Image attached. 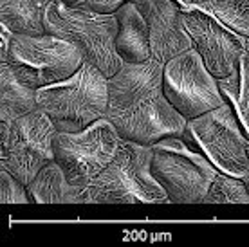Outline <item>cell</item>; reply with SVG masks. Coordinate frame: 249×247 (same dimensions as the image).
Wrapping results in <instances>:
<instances>
[{
  "label": "cell",
  "mask_w": 249,
  "mask_h": 247,
  "mask_svg": "<svg viewBox=\"0 0 249 247\" xmlns=\"http://www.w3.org/2000/svg\"><path fill=\"white\" fill-rule=\"evenodd\" d=\"M182 139L202 152L218 172L238 179L249 172V137L230 101L190 119Z\"/></svg>",
  "instance_id": "cell-7"
},
{
  "label": "cell",
  "mask_w": 249,
  "mask_h": 247,
  "mask_svg": "<svg viewBox=\"0 0 249 247\" xmlns=\"http://www.w3.org/2000/svg\"><path fill=\"white\" fill-rule=\"evenodd\" d=\"M36 108L51 118L56 132H80L105 118L108 78L92 63L83 62L69 80L36 90Z\"/></svg>",
  "instance_id": "cell-4"
},
{
  "label": "cell",
  "mask_w": 249,
  "mask_h": 247,
  "mask_svg": "<svg viewBox=\"0 0 249 247\" xmlns=\"http://www.w3.org/2000/svg\"><path fill=\"white\" fill-rule=\"evenodd\" d=\"M218 87L224 94L226 101H230L238 121L242 124L246 136L249 137V53L246 51L240 58L233 74L224 80H218Z\"/></svg>",
  "instance_id": "cell-17"
},
{
  "label": "cell",
  "mask_w": 249,
  "mask_h": 247,
  "mask_svg": "<svg viewBox=\"0 0 249 247\" xmlns=\"http://www.w3.org/2000/svg\"><path fill=\"white\" fill-rule=\"evenodd\" d=\"M4 62L33 88H42L69 80L83 65V54L74 45L54 35L13 33Z\"/></svg>",
  "instance_id": "cell-6"
},
{
  "label": "cell",
  "mask_w": 249,
  "mask_h": 247,
  "mask_svg": "<svg viewBox=\"0 0 249 247\" xmlns=\"http://www.w3.org/2000/svg\"><path fill=\"white\" fill-rule=\"evenodd\" d=\"M45 31L63 38L83 54V60L92 63L112 78L124 62L116 49L119 22L116 13L94 11L89 6H67L62 0H53L45 11Z\"/></svg>",
  "instance_id": "cell-3"
},
{
  "label": "cell",
  "mask_w": 249,
  "mask_h": 247,
  "mask_svg": "<svg viewBox=\"0 0 249 247\" xmlns=\"http://www.w3.org/2000/svg\"><path fill=\"white\" fill-rule=\"evenodd\" d=\"M63 4H67V6H83L87 0H62Z\"/></svg>",
  "instance_id": "cell-23"
},
{
  "label": "cell",
  "mask_w": 249,
  "mask_h": 247,
  "mask_svg": "<svg viewBox=\"0 0 249 247\" xmlns=\"http://www.w3.org/2000/svg\"><path fill=\"white\" fill-rule=\"evenodd\" d=\"M152 144L121 139L110 164L83 188V204H172L152 175Z\"/></svg>",
  "instance_id": "cell-2"
},
{
  "label": "cell",
  "mask_w": 249,
  "mask_h": 247,
  "mask_svg": "<svg viewBox=\"0 0 249 247\" xmlns=\"http://www.w3.org/2000/svg\"><path fill=\"white\" fill-rule=\"evenodd\" d=\"M126 2H132V0H87L85 6H89L90 9H94V11L112 15V13L118 11L123 4H126Z\"/></svg>",
  "instance_id": "cell-21"
},
{
  "label": "cell",
  "mask_w": 249,
  "mask_h": 247,
  "mask_svg": "<svg viewBox=\"0 0 249 247\" xmlns=\"http://www.w3.org/2000/svg\"><path fill=\"white\" fill-rule=\"evenodd\" d=\"M248 152H249V146H248ZM244 182H246V186H248V190H249V172L244 175Z\"/></svg>",
  "instance_id": "cell-24"
},
{
  "label": "cell",
  "mask_w": 249,
  "mask_h": 247,
  "mask_svg": "<svg viewBox=\"0 0 249 247\" xmlns=\"http://www.w3.org/2000/svg\"><path fill=\"white\" fill-rule=\"evenodd\" d=\"M162 88L172 105L190 121L226 103L218 80L200 54L190 49L164 63Z\"/></svg>",
  "instance_id": "cell-10"
},
{
  "label": "cell",
  "mask_w": 249,
  "mask_h": 247,
  "mask_svg": "<svg viewBox=\"0 0 249 247\" xmlns=\"http://www.w3.org/2000/svg\"><path fill=\"white\" fill-rule=\"evenodd\" d=\"M0 202L2 204H29L27 186L2 168L0 172Z\"/></svg>",
  "instance_id": "cell-20"
},
{
  "label": "cell",
  "mask_w": 249,
  "mask_h": 247,
  "mask_svg": "<svg viewBox=\"0 0 249 247\" xmlns=\"http://www.w3.org/2000/svg\"><path fill=\"white\" fill-rule=\"evenodd\" d=\"M29 198L35 204H83V188L71 184L56 161L45 164L27 184Z\"/></svg>",
  "instance_id": "cell-14"
},
{
  "label": "cell",
  "mask_w": 249,
  "mask_h": 247,
  "mask_svg": "<svg viewBox=\"0 0 249 247\" xmlns=\"http://www.w3.org/2000/svg\"><path fill=\"white\" fill-rule=\"evenodd\" d=\"M119 31L116 38V49L124 63H144L152 60L148 27L143 13L132 2H126L116 11Z\"/></svg>",
  "instance_id": "cell-13"
},
{
  "label": "cell",
  "mask_w": 249,
  "mask_h": 247,
  "mask_svg": "<svg viewBox=\"0 0 249 247\" xmlns=\"http://www.w3.org/2000/svg\"><path fill=\"white\" fill-rule=\"evenodd\" d=\"M148 27L152 58L161 63L192 49V40L181 20L182 7L175 0H134Z\"/></svg>",
  "instance_id": "cell-12"
},
{
  "label": "cell",
  "mask_w": 249,
  "mask_h": 247,
  "mask_svg": "<svg viewBox=\"0 0 249 247\" xmlns=\"http://www.w3.org/2000/svg\"><path fill=\"white\" fill-rule=\"evenodd\" d=\"M54 134L51 118L38 108L15 119L9 130L2 132V168L27 186L45 164L54 161Z\"/></svg>",
  "instance_id": "cell-9"
},
{
  "label": "cell",
  "mask_w": 249,
  "mask_h": 247,
  "mask_svg": "<svg viewBox=\"0 0 249 247\" xmlns=\"http://www.w3.org/2000/svg\"><path fill=\"white\" fill-rule=\"evenodd\" d=\"M53 0H0V20L11 33L45 35V11Z\"/></svg>",
  "instance_id": "cell-16"
},
{
  "label": "cell",
  "mask_w": 249,
  "mask_h": 247,
  "mask_svg": "<svg viewBox=\"0 0 249 247\" xmlns=\"http://www.w3.org/2000/svg\"><path fill=\"white\" fill-rule=\"evenodd\" d=\"M246 51L249 53V38H246Z\"/></svg>",
  "instance_id": "cell-25"
},
{
  "label": "cell",
  "mask_w": 249,
  "mask_h": 247,
  "mask_svg": "<svg viewBox=\"0 0 249 247\" xmlns=\"http://www.w3.org/2000/svg\"><path fill=\"white\" fill-rule=\"evenodd\" d=\"M208 13L240 36L249 38V0H212Z\"/></svg>",
  "instance_id": "cell-19"
},
{
  "label": "cell",
  "mask_w": 249,
  "mask_h": 247,
  "mask_svg": "<svg viewBox=\"0 0 249 247\" xmlns=\"http://www.w3.org/2000/svg\"><path fill=\"white\" fill-rule=\"evenodd\" d=\"M164 63H124L108 78V108L105 118L121 139L156 144L168 136L182 137L188 119L168 101L164 88Z\"/></svg>",
  "instance_id": "cell-1"
},
{
  "label": "cell",
  "mask_w": 249,
  "mask_h": 247,
  "mask_svg": "<svg viewBox=\"0 0 249 247\" xmlns=\"http://www.w3.org/2000/svg\"><path fill=\"white\" fill-rule=\"evenodd\" d=\"M152 175L166 190L172 204H200L217 166L182 137L168 136L152 144Z\"/></svg>",
  "instance_id": "cell-5"
},
{
  "label": "cell",
  "mask_w": 249,
  "mask_h": 247,
  "mask_svg": "<svg viewBox=\"0 0 249 247\" xmlns=\"http://www.w3.org/2000/svg\"><path fill=\"white\" fill-rule=\"evenodd\" d=\"M182 9H202L208 11V7L212 4V0H175Z\"/></svg>",
  "instance_id": "cell-22"
},
{
  "label": "cell",
  "mask_w": 249,
  "mask_h": 247,
  "mask_svg": "<svg viewBox=\"0 0 249 247\" xmlns=\"http://www.w3.org/2000/svg\"><path fill=\"white\" fill-rule=\"evenodd\" d=\"M121 144V136L107 118L80 132L54 134V161L62 166L71 184L87 188L110 161Z\"/></svg>",
  "instance_id": "cell-8"
},
{
  "label": "cell",
  "mask_w": 249,
  "mask_h": 247,
  "mask_svg": "<svg viewBox=\"0 0 249 247\" xmlns=\"http://www.w3.org/2000/svg\"><path fill=\"white\" fill-rule=\"evenodd\" d=\"M200 204H249V190L244 179L218 172Z\"/></svg>",
  "instance_id": "cell-18"
},
{
  "label": "cell",
  "mask_w": 249,
  "mask_h": 247,
  "mask_svg": "<svg viewBox=\"0 0 249 247\" xmlns=\"http://www.w3.org/2000/svg\"><path fill=\"white\" fill-rule=\"evenodd\" d=\"M2 85V106H0V134L7 132L15 119L36 110V88L29 87L15 74L7 62H2L0 69Z\"/></svg>",
  "instance_id": "cell-15"
},
{
  "label": "cell",
  "mask_w": 249,
  "mask_h": 247,
  "mask_svg": "<svg viewBox=\"0 0 249 247\" xmlns=\"http://www.w3.org/2000/svg\"><path fill=\"white\" fill-rule=\"evenodd\" d=\"M181 20L192 40V49L199 53L208 71L217 80L233 74L246 53V36L202 9H181Z\"/></svg>",
  "instance_id": "cell-11"
}]
</instances>
